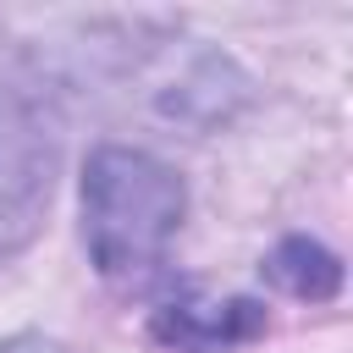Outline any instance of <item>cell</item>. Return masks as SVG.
Instances as JSON below:
<instances>
[{
	"instance_id": "6da1fadb",
	"label": "cell",
	"mask_w": 353,
	"mask_h": 353,
	"mask_svg": "<svg viewBox=\"0 0 353 353\" xmlns=\"http://www.w3.org/2000/svg\"><path fill=\"white\" fill-rule=\"evenodd\" d=\"M182 176L149 149L99 143L83 165V243L105 281L143 287L182 226Z\"/></svg>"
},
{
	"instance_id": "7a4b0ae2",
	"label": "cell",
	"mask_w": 353,
	"mask_h": 353,
	"mask_svg": "<svg viewBox=\"0 0 353 353\" xmlns=\"http://www.w3.org/2000/svg\"><path fill=\"white\" fill-rule=\"evenodd\" d=\"M55 149L61 132L50 105L22 83H0V259H11L39 226L55 182Z\"/></svg>"
},
{
	"instance_id": "3957f363",
	"label": "cell",
	"mask_w": 353,
	"mask_h": 353,
	"mask_svg": "<svg viewBox=\"0 0 353 353\" xmlns=\"http://www.w3.org/2000/svg\"><path fill=\"white\" fill-rule=\"evenodd\" d=\"M265 325V309L248 303V298H232V303H171L154 314V336L171 342L176 353H221L232 342H248L259 336Z\"/></svg>"
},
{
	"instance_id": "277c9868",
	"label": "cell",
	"mask_w": 353,
	"mask_h": 353,
	"mask_svg": "<svg viewBox=\"0 0 353 353\" xmlns=\"http://www.w3.org/2000/svg\"><path fill=\"white\" fill-rule=\"evenodd\" d=\"M265 276H270L281 292H292V298L325 303V298H336V287H342V259H336L325 243H314V237H287V243L270 254Z\"/></svg>"
},
{
	"instance_id": "5b68a950",
	"label": "cell",
	"mask_w": 353,
	"mask_h": 353,
	"mask_svg": "<svg viewBox=\"0 0 353 353\" xmlns=\"http://www.w3.org/2000/svg\"><path fill=\"white\" fill-rule=\"evenodd\" d=\"M0 353H61V347L39 331H17V336H0Z\"/></svg>"
}]
</instances>
